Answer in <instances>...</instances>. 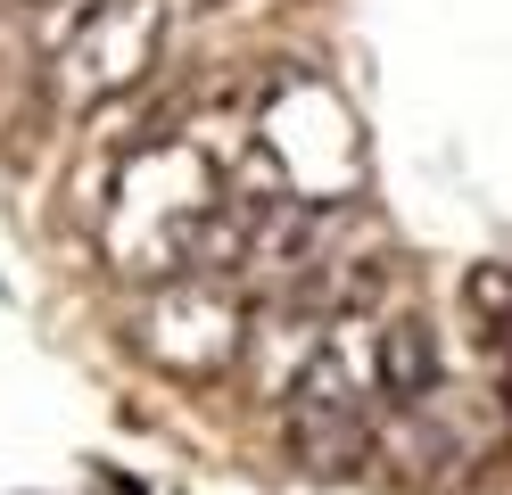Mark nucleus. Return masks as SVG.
I'll return each mask as SVG.
<instances>
[{"instance_id":"2","label":"nucleus","mask_w":512,"mask_h":495,"mask_svg":"<svg viewBox=\"0 0 512 495\" xmlns=\"http://www.w3.org/2000/svg\"><path fill=\"white\" fill-rule=\"evenodd\" d=\"M141 355L166 363L182 380H215L240 355V297L215 273H174L157 289V306L141 314Z\"/></svg>"},{"instance_id":"3","label":"nucleus","mask_w":512,"mask_h":495,"mask_svg":"<svg viewBox=\"0 0 512 495\" xmlns=\"http://www.w3.org/2000/svg\"><path fill=\"white\" fill-rule=\"evenodd\" d=\"M281 421H290V454L306 462V471H356V462L372 454V421H364V396H356V372H347L339 347H314L306 372L290 380V405H281Z\"/></svg>"},{"instance_id":"5","label":"nucleus","mask_w":512,"mask_h":495,"mask_svg":"<svg viewBox=\"0 0 512 495\" xmlns=\"http://www.w3.org/2000/svg\"><path fill=\"white\" fill-rule=\"evenodd\" d=\"M190 9H232V0H190Z\"/></svg>"},{"instance_id":"4","label":"nucleus","mask_w":512,"mask_h":495,"mask_svg":"<svg viewBox=\"0 0 512 495\" xmlns=\"http://www.w3.org/2000/svg\"><path fill=\"white\" fill-rule=\"evenodd\" d=\"M372 380H380V396L389 405H430L438 396V330L422 322V314H397L389 330L372 339Z\"/></svg>"},{"instance_id":"1","label":"nucleus","mask_w":512,"mask_h":495,"mask_svg":"<svg viewBox=\"0 0 512 495\" xmlns=\"http://www.w3.org/2000/svg\"><path fill=\"white\" fill-rule=\"evenodd\" d=\"M157 42H166V0H100L58 42V99L67 108H100V99L133 91L157 66Z\"/></svg>"}]
</instances>
